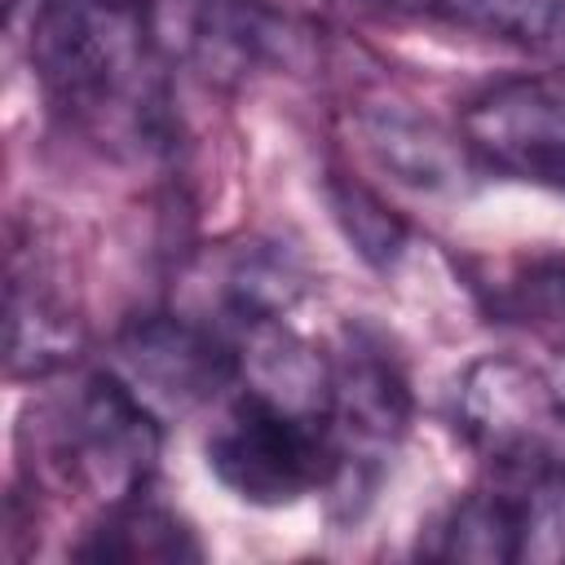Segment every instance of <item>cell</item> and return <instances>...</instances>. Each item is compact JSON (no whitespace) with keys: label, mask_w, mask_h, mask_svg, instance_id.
Masks as SVG:
<instances>
[{"label":"cell","mask_w":565,"mask_h":565,"mask_svg":"<svg viewBox=\"0 0 565 565\" xmlns=\"http://www.w3.org/2000/svg\"><path fill=\"white\" fill-rule=\"evenodd\" d=\"M521 508V561H565V459H547L516 472Z\"/></svg>","instance_id":"2e32d148"},{"label":"cell","mask_w":565,"mask_h":565,"mask_svg":"<svg viewBox=\"0 0 565 565\" xmlns=\"http://www.w3.org/2000/svg\"><path fill=\"white\" fill-rule=\"evenodd\" d=\"M31 66L49 106L88 141L132 159L172 146L150 0H44L31 18Z\"/></svg>","instance_id":"6da1fadb"},{"label":"cell","mask_w":565,"mask_h":565,"mask_svg":"<svg viewBox=\"0 0 565 565\" xmlns=\"http://www.w3.org/2000/svg\"><path fill=\"white\" fill-rule=\"evenodd\" d=\"M481 168L565 185V66L481 88L459 119Z\"/></svg>","instance_id":"ba28073f"},{"label":"cell","mask_w":565,"mask_h":565,"mask_svg":"<svg viewBox=\"0 0 565 565\" xmlns=\"http://www.w3.org/2000/svg\"><path fill=\"white\" fill-rule=\"evenodd\" d=\"M84 349L79 313L57 296L40 265H13L9 278V344L4 362L13 380H44L71 366Z\"/></svg>","instance_id":"30bf717a"},{"label":"cell","mask_w":565,"mask_h":565,"mask_svg":"<svg viewBox=\"0 0 565 565\" xmlns=\"http://www.w3.org/2000/svg\"><path fill=\"white\" fill-rule=\"evenodd\" d=\"M441 561H477V565H508L521 561V508L508 490H472L463 494L428 543Z\"/></svg>","instance_id":"4fadbf2b"},{"label":"cell","mask_w":565,"mask_h":565,"mask_svg":"<svg viewBox=\"0 0 565 565\" xmlns=\"http://www.w3.org/2000/svg\"><path fill=\"white\" fill-rule=\"evenodd\" d=\"M411 424V388L397 362L349 331L340 358H331V397H327V433L335 446L331 494L353 499L375 486L380 463L402 441Z\"/></svg>","instance_id":"52a82bcc"},{"label":"cell","mask_w":565,"mask_h":565,"mask_svg":"<svg viewBox=\"0 0 565 565\" xmlns=\"http://www.w3.org/2000/svg\"><path fill=\"white\" fill-rule=\"evenodd\" d=\"M494 318L525 322L547 335H565V260H530L516 278L494 287Z\"/></svg>","instance_id":"e0dca14e"},{"label":"cell","mask_w":565,"mask_h":565,"mask_svg":"<svg viewBox=\"0 0 565 565\" xmlns=\"http://www.w3.org/2000/svg\"><path fill=\"white\" fill-rule=\"evenodd\" d=\"M159 437L163 419H154L110 371H97L57 406L49 455L66 481L110 508L146 490Z\"/></svg>","instance_id":"277c9868"},{"label":"cell","mask_w":565,"mask_h":565,"mask_svg":"<svg viewBox=\"0 0 565 565\" xmlns=\"http://www.w3.org/2000/svg\"><path fill=\"white\" fill-rule=\"evenodd\" d=\"M207 468L243 503L287 508L331 486L335 446L322 415H300L243 388L207 437Z\"/></svg>","instance_id":"7a4b0ae2"},{"label":"cell","mask_w":565,"mask_h":565,"mask_svg":"<svg viewBox=\"0 0 565 565\" xmlns=\"http://www.w3.org/2000/svg\"><path fill=\"white\" fill-rule=\"evenodd\" d=\"M388 4L490 35V40H503V44H516V49L547 53L565 0H388Z\"/></svg>","instance_id":"5bb4252c"},{"label":"cell","mask_w":565,"mask_h":565,"mask_svg":"<svg viewBox=\"0 0 565 565\" xmlns=\"http://www.w3.org/2000/svg\"><path fill=\"white\" fill-rule=\"evenodd\" d=\"M106 371L154 419H181L238 384V344L212 318L146 313L115 335Z\"/></svg>","instance_id":"3957f363"},{"label":"cell","mask_w":565,"mask_h":565,"mask_svg":"<svg viewBox=\"0 0 565 565\" xmlns=\"http://www.w3.org/2000/svg\"><path fill=\"white\" fill-rule=\"evenodd\" d=\"M556 393H561V415H565V384H556Z\"/></svg>","instance_id":"d6986e66"},{"label":"cell","mask_w":565,"mask_h":565,"mask_svg":"<svg viewBox=\"0 0 565 565\" xmlns=\"http://www.w3.org/2000/svg\"><path fill=\"white\" fill-rule=\"evenodd\" d=\"M300 296H305V269L278 243H243L221 265L216 305L234 331H243L252 322L282 318Z\"/></svg>","instance_id":"7c38bea8"},{"label":"cell","mask_w":565,"mask_h":565,"mask_svg":"<svg viewBox=\"0 0 565 565\" xmlns=\"http://www.w3.org/2000/svg\"><path fill=\"white\" fill-rule=\"evenodd\" d=\"M561 190H565V185H561Z\"/></svg>","instance_id":"ffe728a7"},{"label":"cell","mask_w":565,"mask_h":565,"mask_svg":"<svg viewBox=\"0 0 565 565\" xmlns=\"http://www.w3.org/2000/svg\"><path fill=\"white\" fill-rule=\"evenodd\" d=\"M327 203H331V216H335L340 234L353 243V252L366 265L388 269L402 256V247H406V221L393 207H384V199L375 190H366L353 177H331L327 181Z\"/></svg>","instance_id":"9a60e30c"},{"label":"cell","mask_w":565,"mask_h":565,"mask_svg":"<svg viewBox=\"0 0 565 565\" xmlns=\"http://www.w3.org/2000/svg\"><path fill=\"white\" fill-rule=\"evenodd\" d=\"M79 561H199L203 547L194 530L168 512L163 503L132 494L106 508V516L88 530V539L75 547Z\"/></svg>","instance_id":"8fae6325"},{"label":"cell","mask_w":565,"mask_h":565,"mask_svg":"<svg viewBox=\"0 0 565 565\" xmlns=\"http://www.w3.org/2000/svg\"><path fill=\"white\" fill-rule=\"evenodd\" d=\"M358 132L371 159L402 185L424 194H455L468 190L481 172V159L463 141V132H446L437 119L402 106L375 102L358 110Z\"/></svg>","instance_id":"9c48e42d"},{"label":"cell","mask_w":565,"mask_h":565,"mask_svg":"<svg viewBox=\"0 0 565 565\" xmlns=\"http://www.w3.org/2000/svg\"><path fill=\"white\" fill-rule=\"evenodd\" d=\"M459 433L503 472H530L556 459V441H565V415L556 384L521 358L490 353L477 358L455 397Z\"/></svg>","instance_id":"8992f818"},{"label":"cell","mask_w":565,"mask_h":565,"mask_svg":"<svg viewBox=\"0 0 565 565\" xmlns=\"http://www.w3.org/2000/svg\"><path fill=\"white\" fill-rule=\"evenodd\" d=\"M154 40L168 62L212 84H238L260 66H296L305 31L260 0H150Z\"/></svg>","instance_id":"5b68a950"},{"label":"cell","mask_w":565,"mask_h":565,"mask_svg":"<svg viewBox=\"0 0 565 565\" xmlns=\"http://www.w3.org/2000/svg\"><path fill=\"white\" fill-rule=\"evenodd\" d=\"M547 53H561L565 57V4H561V22H556V35H552V49Z\"/></svg>","instance_id":"ac0fdd59"}]
</instances>
